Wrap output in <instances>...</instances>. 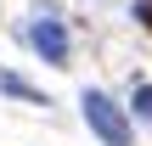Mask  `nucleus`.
Here are the masks:
<instances>
[{
	"mask_svg": "<svg viewBox=\"0 0 152 146\" xmlns=\"http://www.w3.org/2000/svg\"><path fill=\"white\" fill-rule=\"evenodd\" d=\"M79 107H85V124H90L107 146H130V118H124V107H118L113 96L85 90V96H79Z\"/></svg>",
	"mask_w": 152,
	"mask_h": 146,
	"instance_id": "obj_1",
	"label": "nucleus"
},
{
	"mask_svg": "<svg viewBox=\"0 0 152 146\" xmlns=\"http://www.w3.org/2000/svg\"><path fill=\"white\" fill-rule=\"evenodd\" d=\"M135 17H141V28H152V0H135Z\"/></svg>",
	"mask_w": 152,
	"mask_h": 146,
	"instance_id": "obj_5",
	"label": "nucleus"
},
{
	"mask_svg": "<svg viewBox=\"0 0 152 146\" xmlns=\"http://www.w3.org/2000/svg\"><path fill=\"white\" fill-rule=\"evenodd\" d=\"M0 90H11V96H23V101H45V96H39L34 84H23L17 73H0Z\"/></svg>",
	"mask_w": 152,
	"mask_h": 146,
	"instance_id": "obj_3",
	"label": "nucleus"
},
{
	"mask_svg": "<svg viewBox=\"0 0 152 146\" xmlns=\"http://www.w3.org/2000/svg\"><path fill=\"white\" fill-rule=\"evenodd\" d=\"M28 45L45 56V62H68V28L56 23V17H34V28H28Z\"/></svg>",
	"mask_w": 152,
	"mask_h": 146,
	"instance_id": "obj_2",
	"label": "nucleus"
},
{
	"mask_svg": "<svg viewBox=\"0 0 152 146\" xmlns=\"http://www.w3.org/2000/svg\"><path fill=\"white\" fill-rule=\"evenodd\" d=\"M135 113L152 124V84H141V90H135Z\"/></svg>",
	"mask_w": 152,
	"mask_h": 146,
	"instance_id": "obj_4",
	"label": "nucleus"
}]
</instances>
